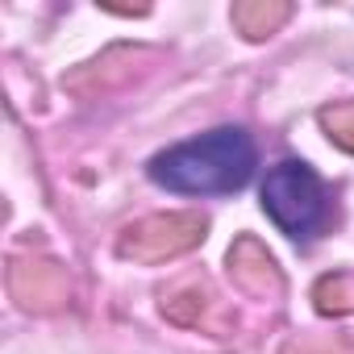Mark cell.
<instances>
[{"mask_svg":"<svg viewBox=\"0 0 354 354\" xmlns=\"http://www.w3.org/2000/svg\"><path fill=\"white\" fill-rule=\"evenodd\" d=\"M254 142L246 129L225 125L213 133H201L192 142H180L150 158V180L180 196H225L250 184L254 175Z\"/></svg>","mask_w":354,"mask_h":354,"instance_id":"1","label":"cell"},{"mask_svg":"<svg viewBox=\"0 0 354 354\" xmlns=\"http://www.w3.org/2000/svg\"><path fill=\"white\" fill-rule=\"evenodd\" d=\"M263 209L267 217L296 242H308L321 234L329 201H325V184L317 180V171L304 162H279L267 171L263 184Z\"/></svg>","mask_w":354,"mask_h":354,"instance_id":"2","label":"cell"}]
</instances>
